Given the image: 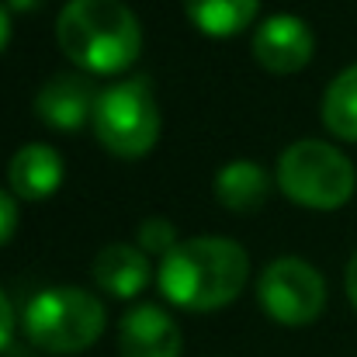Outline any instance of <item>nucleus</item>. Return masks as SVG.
<instances>
[{
  "instance_id": "obj_15",
  "label": "nucleus",
  "mask_w": 357,
  "mask_h": 357,
  "mask_svg": "<svg viewBox=\"0 0 357 357\" xmlns=\"http://www.w3.org/2000/svg\"><path fill=\"white\" fill-rule=\"evenodd\" d=\"M181 239H177V229H174V222H167V219H142L139 222V233H135V246L149 257V253H156L160 260L177 246Z\"/></svg>"
},
{
  "instance_id": "obj_7",
  "label": "nucleus",
  "mask_w": 357,
  "mask_h": 357,
  "mask_svg": "<svg viewBox=\"0 0 357 357\" xmlns=\"http://www.w3.org/2000/svg\"><path fill=\"white\" fill-rule=\"evenodd\" d=\"M250 52H253L257 66H264L267 73H298L309 66V59L316 52V35L302 17L274 14L257 24V31L250 38Z\"/></svg>"
},
{
  "instance_id": "obj_4",
  "label": "nucleus",
  "mask_w": 357,
  "mask_h": 357,
  "mask_svg": "<svg viewBox=\"0 0 357 357\" xmlns=\"http://www.w3.org/2000/svg\"><path fill=\"white\" fill-rule=\"evenodd\" d=\"M108 312L84 288H45L24 305V333L45 354H80L101 340Z\"/></svg>"
},
{
  "instance_id": "obj_20",
  "label": "nucleus",
  "mask_w": 357,
  "mask_h": 357,
  "mask_svg": "<svg viewBox=\"0 0 357 357\" xmlns=\"http://www.w3.org/2000/svg\"><path fill=\"white\" fill-rule=\"evenodd\" d=\"M7 42H10V10L0 3V52L7 49Z\"/></svg>"
},
{
  "instance_id": "obj_16",
  "label": "nucleus",
  "mask_w": 357,
  "mask_h": 357,
  "mask_svg": "<svg viewBox=\"0 0 357 357\" xmlns=\"http://www.w3.org/2000/svg\"><path fill=\"white\" fill-rule=\"evenodd\" d=\"M14 229H17V205H14V198L0 188V246L10 243Z\"/></svg>"
},
{
  "instance_id": "obj_6",
  "label": "nucleus",
  "mask_w": 357,
  "mask_h": 357,
  "mask_svg": "<svg viewBox=\"0 0 357 357\" xmlns=\"http://www.w3.org/2000/svg\"><path fill=\"white\" fill-rule=\"evenodd\" d=\"M257 298L274 323L309 326L326 309V281L312 264L298 257H278L264 267L257 281Z\"/></svg>"
},
{
  "instance_id": "obj_8",
  "label": "nucleus",
  "mask_w": 357,
  "mask_h": 357,
  "mask_svg": "<svg viewBox=\"0 0 357 357\" xmlns=\"http://www.w3.org/2000/svg\"><path fill=\"white\" fill-rule=\"evenodd\" d=\"M94 84L84 73H56L35 94V115L56 132H77L94 119Z\"/></svg>"
},
{
  "instance_id": "obj_14",
  "label": "nucleus",
  "mask_w": 357,
  "mask_h": 357,
  "mask_svg": "<svg viewBox=\"0 0 357 357\" xmlns=\"http://www.w3.org/2000/svg\"><path fill=\"white\" fill-rule=\"evenodd\" d=\"M323 125L330 135L357 142V63L340 70L323 94Z\"/></svg>"
},
{
  "instance_id": "obj_1",
  "label": "nucleus",
  "mask_w": 357,
  "mask_h": 357,
  "mask_svg": "<svg viewBox=\"0 0 357 357\" xmlns=\"http://www.w3.org/2000/svg\"><path fill=\"white\" fill-rule=\"evenodd\" d=\"M160 291L188 312H215L229 305L250 278V257L236 239L195 236L181 239L160 260Z\"/></svg>"
},
{
  "instance_id": "obj_5",
  "label": "nucleus",
  "mask_w": 357,
  "mask_h": 357,
  "mask_svg": "<svg viewBox=\"0 0 357 357\" xmlns=\"http://www.w3.org/2000/svg\"><path fill=\"white\" fill-rule=\"evenodd\" d=\"M91 125L112 156L139 160L160 139V105L146 80H119L98 94Z\"/></svg>"
},
{
  "instance_id": "obj_17",
  "label": "nucleus",
  "mask_w": 357,
  "mask_h": 357,
  "mask_svg": "<svg viewBox=\"0 0 357 357\" xmlns=\"http://www.w3.org/2000/svg\"><path fill=\"white\" fill-rule=\"evenodd\" d=\"M10 330H14V312H10V302L0 288V351L10 344Z\"/></svg>"
},
{
  "instance_id": "obj_9",
  "label": "nucleus",
  "mask_w": 357,
  "mask_h": 357,
  "mask_svg": "<svg viewBox=\"0 0 357 357\" xmlns=\"http://www.w3.org/2000/svg\"><path fill=\"white\" fill-rule=\"evenodd\" d=\"M121 357H181V330L160 305H132L119 323Z\"/></svg>"
},
{
  "instance_id": "obj_12",
  "label": "nucleus",
  "mask_w": 357,
  "mask_h": 357,
  "mask_svg": "<svg viewBox=\"0 0 357 357\" xmlns=\"http://www.w3.org/2000/svg\"><path fill=\"white\" fill-rule=\"evenodd\" d=\"M271 177L253 160H233L215 174V198L229 212H253L267 202Z\"/></svg>"
},
{
  "instance_id": "obj_3",
  "label": "nucleus",
  "mask_w": 357,
  "mask_h": 357,
  "mask_svg": "<svg viewBox=\"0 0 357 357\" xmlns=\"http://www.w3.org/2000/svg\"><path fill=\"white\" fill-rule=\"evenodd\" d=\"M278 188L302 208L333 212L354 198L357 174L347 153H340L337 146L298 139L278 156Z\"/></svg>"
},
{
  "instance_id": "obj_10",
  "label": "nucleus",
  "mask_w": 357,
  "mask_h": 357,
  "mask_svg": "<svg viewBox=\"0 0 357 357\" xmlns=\"http://www.w3.org/2000/svg\"><path fill=\"white\" fill-rule=\"evenodd\" d=\"M63 174H66L63 156L52 146H42V142L21 146L10 156V167H7L10 191L17 198H24V202H45V198H52L59 191V184H63Z\"/></svg>"
},
{
  "instance_id": "obj_13",
  "label": "nucleus",
  "mask_w": 357,
  "mask_h": 357,
  "mask_svg": "<svg viewBox=\"0 0 357 357\" xmlns=\"http://www.w3.org/2000/svg\"><path fill=\"white\" fill-rule=\"evenodd\" d=\"M260 0H184L188 21L208 38H233L253 24Z\"/></svg>"
},
{
  "instance_id": "obj_2",
  "label": "nucleus",
  "mask_w": 357,
  "mask_h": 357,
  "mask_svg": "<svg viewBox=\"0 0 357 357\" xmlns=\"http://www.w3.org/2000/svg\"><path fill=\"white\" fill-rule=\"evenodd\" d=\"M56 42L77 70L115 77L139 59L142 28L125 0H70L56 17Z\"/></svg>"
},
{
  "instance_id": "obj_11",
  "label": "nucleus",
  "mask_w": 357,
  "mask_h": 357,
  "mask_svg": "<svg viewBox=\"0 0 357 357\" xmlns=\"http://www.w3.org/2000/svg\"><path fill=\"white\" fill-rule=\"evenodd\" d=\"M91 278L101 291L115 298H135L149 284V257L132 243H112L94 257Z\"/></svg>"
},
{
  "instance_id": "obj_19",
  "label": "nucleus",
  "mask_w": 357,
  "mask_h": 357,
  "mask_svg": "<svg viewBox=\"0 0 357 357\" xmlns=\"http://www.w3.org/2000/svg\"><path fill=\"white\" fill-rule=\"evenodd\" d=\"M49 0H7V10H17V14H31L38 7H45Z\"/></svg>"
},
{
  "instance_id": "obj_18",
  "label": "nucleus",
  "mask_w": 357,
  "mask_h": 357,
  "mask_svg": "<svg viewBox=\"0 0 357 357\" xmlns=\"http://www.w3.org/2000/svg\"><path fill=\"white\" fill-rule=\"evenodd\" d=\"M344 281H347V298L354 302V309H357V250H354V257L347 260V274H344Z\"/></svg>"
}]
</instances>
